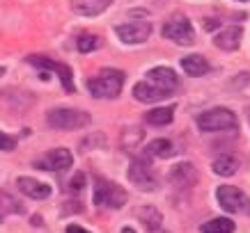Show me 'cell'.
<instances>
[{"mask_svg":"<svg viewBox=\"0 0 250 233\" xmlns=\"http://www.w3.org/2000/svg\"><path fill=\"white\" fill-rule=\"evenodd\" d=\"M167 180L172 183L174 188H193L197 180V169L195 165H190V162H179V165H174L167 174Z\"/></svg>","mask_w":250,"mask_h":233,"instance_id":"8fae6325","label":"cell"},{"mask_svg":"<svg viewBox=\"0 0 250 233\" xmlns=\"http://www.w3.org/2000/svg\"><path fill=\"white\" fill-rule=\"evenodd\" d=\"M152 233H166V231H163V229H159V231H152Z\"/></svg>","mask_w":250,"mask_h":233,"instance_id":"4dcf8cb0","label":"cell"},{"mask_svg":"<svg viewBox=\"0 0 250 233\" xmlns=\"http://www.w3.org/2000/svg\"><path fill=\"white\" fill-rule=\"evenodd\" d=\"M78 51L81 53H94V51H99L101 46H104V39L99 37V35H92V32H85V35H81L76 41Z\"/></svg>","mask_w":250,"mask_h":233,"instance_id":"cb8c5ba5","label":"cell"},{"mask_svg":"<svg viewBox=\"0 0 250 233\" xmlns=\"http://www.w3.org/2000/svg\"><path fill=\"white\" fill-rule=\"evenodd\" d=\"M83 183H85V176L83 174H76V179L69 183V190H71V192H81V190H83Z\"/></svg>","mask_w":250,"mask_h":233,"instance_id":"4316f807","label":"cell"},{"mask_svg":"<svg viewBox=\"0 0 250 233\" xmlns=\"http://www.w3.org/2000/svg\"><path fill=\"white\" fill-rule=\"evenodd\" d=\"M16 146V140L14 137L5 135V133H0V151H12Z\"/></svg>","mask_w":250,"mask_h":233,"instance_id":"484cf974","label":"cell"},{"mask_svg":"<svg viewBox=\"0 0 250 233\" xmlns=\"http://www.w3.org/2000/svg\"><path fill=\"white\" fill-rule=\"evenodd\" d=\"M0 213L2 215H21V213H25V208L9 192L0 190Z\"/></svg>","mask_w":250,"mask_h":233,"instance_id":"603a6c76","label":"cell"},{"mask_svg":"<svg viewBox=\"0 0 250 233\" xmlns=\"http://www.w3.org/2000/svg\"><path fill=\"white\" fill-rule=\"evenodd\" d=\"M145 80L149 85H154L156 90H161L163 94H172V91H177V87H179V78H177V73H174L172 69L167 67H154L147 71V75H145Z\"/></svg>","mask_w":250,"mask_h":233,"instance_id":"9c48e42d","label":"cell"},{"mask_svg":"<svg viewBox=\"0 0 250 233\" xmlns=\"http://www.w3.org/2000/svg\"><path fill=\"white\" fill-rule=\"evenodd\" d=\"M182 69L188 75H205L211 71L209 62L202 57V55H188V57H182Z\"/></svg>","mask_w":250,"mask_h":233,"instance_id":"44dd1931","label":"cell"},{"mask_svg":"<svg viewBox=\"0 0 250 233\" xmlns=\"http://www.w3.org/2000/svg\"><path fill=\"white\" fill-rule=\"evenodd\" d=\"M16 188H19L21 195L30 197V199H46V197H51V185H46V183H42L37 179H30V176H19L16 179Z\"/></svg>","mask_w":250,"mask_h":233,"instance_id":"4fadbf2b","label":"cell"},{"mask_svg":"<svg viewBox=\"0 0 250 233\" xmlns=\"http://www.w3.org/2000/svg\"><path fill=\"white\" fill-rule=\"evenodd\" d=\"M133 96H136V101H140V103H159V101H163L167 94H163V91L156 90L154 85L143 80V83H138L136 87H133Z\"/></svg>","mask_w":250,"mask_h":233,"instance_id":"e0dca14e","label":"cell"},{"mask_svg":"<svg viewBox=\"0 0 250 233\" xmlns=\"http://www.w3.org/2000/svg\"><path fill=\"white\" fill-rule=\"evenodd\" d=\"M74 165V156H71V151L69 149H53L46 153L44 160H39V167H44V169H51V172H62V169H69V167Z\"/></svg>","mask_w":250,"mask_h":233,"instance_id":"7c38bea8","label":"cell"},{"mask_svg":"<svg viewBox=\"0 0 250 233\" xmlns=\"http://www.w3.org/2000/svg\"><path fill=\"white\" fill-rule=\"evenodd\" d=\"M241 37H243V30L241 25H229L225 30H220L216 37H213V44L218 46L220 51H236L239 44H241Z\"/></svg>","mask_w":250,"mask_h":233,"instance_id":"5bb4252c","label":"cell"},{"mask_svg":"<svg viewBox=\"0 0 250 233\" xmlns=\"http://www.w3.org/2000/svg\"><path fill=\"white\" fill-rule=\"evenodd\" d=\"M113 0H71V9L78 16H97L106 12Z\"/></svg>","mask_w":250,"mask_h":233,"instance_id":"9a60e30c","label":"cell"},{"mask_svg":"<svg viewBox=\"0 0 250 233\" xmlns=\"http://www.w3.org/2000/svg\"><path fill=\"white\" fill-rule=\"evenodd\" d=\"M216 25H220V21H216V18H207V21H205V28H207V30H213Z\"/></svg>","mask_w":250,"mask_h":233,"instance_id":"f1b7e54d","label":"cell"},{"mask_svg":"<svg viewBox=\"0 0 250 233\" xmlns=\"http://www.w3.org/2000/svg\"><path fill=\"white\" fill-rule=\"evenodd\" d=\"M163 37L174 41V44L182 46H190L195 41V32H193V25L186 16H172L167 23H163Z\"/></svg>","mask_w":250,"mask_h":233,"instance_id":"8992f818","label":"cell"},{"mask_svg":"<svg viewBox=\"0 0 250 233\" xmlns=\"http://www.w3.org/2000/svg\"><path fill=\"white\" fill-rule=\"evenodd\" d=\"M239 158L236 156H232V153H223V156H218V158L213 160V172L218 174V176H234L236 172H239Z\"/></svg>","mask_w":250,"mask_h":233,"instance_id":"ac0fdd59","label":"cell"},{"mask_svg":"<svg viewBox=\"0 0 250 233\" xmlns=\"http://www.w3.org/2000/svg\"><path fill=\"white\" fill-rule=\"evenodd\" d=\"M124 87V73L120 69H101L87 80V90L94 98H115Z\"/></svg>","mask_w":250,"mask_h":233,"instance_id":"6da1fadb","label":"cell"},{"mask_svg":"<svg viewBox=\"0 0 250 233\" xmlns=\"http://www.w3.org/2000/svg\"><path fill=\"white\" fill-rule=\"evenodd\" d=\"M32 67H39V69H46V71H53V73L60 75V83L64 87V91H74V75H71V69L67 64H62V62H53L48 60V57H42V55H30L28 57Z\"/></svg>","mask_w":250,"mask_h":233,"instance_id":"30bf717a","label":"cell"},{"mask_svg":"<svg viewBox=\"0 0 250 233\" xmlns=\"http://www.w3.org/2000/svg\"><path fill=\"white\" fill-rule=\"evenodd\" d=\"M129 201L126 190L120 188L117 183L106 179H97L94 180V203L99 208H110V211H120L124 208Z\"/></svg>","mask_w":250,"mask_h":233,"instance_id":"7a4b0ae2","label":"cell"},{"mask_svg":"<svg viewBox=\"0 0 250 233\" xmlns=\"http://www.w3.org/2000/svg\"><path fill=\"white\" fill-rule=\"evenodd\" d=\"M197 126H200V130L216 133V130H234L239 126V121H236V114L228 108H211L197 117Z\"/></svg>","mask_w":250,"mask_h":233,"instance_id":"277c9868","label":"cell"},{"mask_svg":"<svg viewBox=\"0 0 250 233\" xmlns=\"http://www.w3.org/2000/svg\"><path fill=\"white\" fill-rule=\"evenodd\" d=\"M174 156V144L170 140H154L145 146V158H159V160H166V158H172Z\"/></svg>","mask_w":250,"mask_h":233,"instance_id":"2e32d148","label":"cell"},{"mask_svg":"<svg viewBox=\"0 0 250 233\" xmlns=\"http://www.w3.org/2000/svg\"><path fill=\"white\" fill-rule=\"evenodd\" d=\"M138 217L143 219V224L147 226L149 233L163 229V215L159 213L156 206H145V208H140V211H138Z\"/></svg>","mask_w":250,"mask_h":233,"instance_id":"ffe728a7","label":"cell"},{"mask_svg":"<svg viewBox=\"0 0 250 233\" xmlns=\"http://www.w3.org/2000/svg\"><path fill=\"white\" fill-rule=\"evenodd\" d=\"M216 199H218L220 208L228 213H248L250 211V199L239 188H234V185H220L216 190Z\"/></svg>","mask_w":250,"mask_h":233,"instance_id":"52a82bcc","label":"cell"},{"mask_svg":"<svg viewBox=\"0 0 250 233\" xmlns=\"http://www.w3.org/2000/svg\"><path fill=\"white\" fill-rule=\"evenodd\" d=\"M239 2H248V0H239Z\"/></svg>","mask_w":250,"mask_h":233,"instance_id":"1f68e13d","label":"cell"},{"mask_svg":"<svg viewBox=\"0 0 250 233\" xmlns=\"http://www.w3.org/2000/svg\"><path fill=\"white\" fill-rule=\"evenodd\" d=\"M140 140H143V133H140V128H129V130H124L122 144H124L126 149H133V146H136Z\"/></svg>","mask_w":250,"mask_h":233,"instance_id":"d4e9b609","label":"cell"},{"mask_svg":"<svg viewBox=\"0 0 250 233\" xmlns=\"http://www.w3.org/2000/svg\"><path fill=\"white\" fill-rule=\"evenodd\" d=\"M67 233H90V231H85L83 226H78V224H69L67 226Z\"/></svg>","mask_w":250,"mask_h":233,"instance_id":"83f0119b","label":"cell"},{"mask_svg":"<svg viewBox=\"0 0 250 233\" xmlns=\"http://www.w3.org/2000/svg\"><path fill=\"white\" fill-rule=\"evenodd\" d=\"M174 119V108L166 106V108H154L149 112H145V124L149 126H167Z\"/></svg>","mask_w":250,"mask_h":233,"instance_id":"d6986e66","label":"cell"},{"mask_svg":"<svg viewBox=\"0 0 250 233\" xmlns=\"http://www.w3.org/2000/svg\"><path fill=\"white\" fill-rule=\"evenodd\" d=\"M122 233H136L133 229H122Z\"/></svg>","mask_w":250,"mask_h":233,"instance_id":"f546056e","label":"cell"},{"mask_svg":"<svg viewBox=\"0 0 250 233\" xmlns=\"http://www.w3.org/2000/svg\"><path fill=\"white\" fill-rule=\"evenodd\" d=\"M129 180L143 192H154L159 188V176L147 158H133L129 165Z\"/></svg>","mask_w":250,"mask_h":233,"instance_id":"5b68a950","label":"cell"},{"mask_svg":"<svg viewBox=\"0 0 250 233\" xmlns=\"http://www.w3.org/2000/svg\"><path fill=\"white\" fill-rule=\"evenodd\" d=\"M48 126L58 128V130H76V128H85L90 124V114L76 108H55L46 114Z\"/></svg>","mask_w":250,"mask_h":233,"instance_id":"3957f363","label":"cell"},{"mask_svg":"<svg viewBox=\"0 0 250 233\" xmlns=\"http://www.w3.org/2000/svg\"><path fill=\"white\" fill-rule=\"evenodd\" d=\"M200 231L202 233H234V222L228 217H216V219H209L207 224H202Z\"/></svg>","mask_w":250,"mask_h":233,"instance_id":"7402d4cb","label":"cell"},{"mask_svg":"<svg viewBox=\"0 0 250 233\" xmlns=\"http://www.w3.org/2000/svg\"><path fill=\"white\" fill-rule=\"evenodd\" d=\"M115 32H117V37L124 41V44H145L147 39H149V35H152V23L147 21H136V23H122V25H117L115 28Z\"/></svg>","mask_w":250,"mask_h":233,"instance_id":"ba28073f","label":"cell"}]
</instances>
